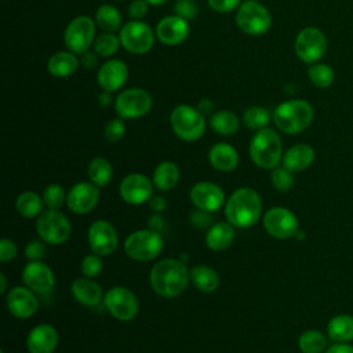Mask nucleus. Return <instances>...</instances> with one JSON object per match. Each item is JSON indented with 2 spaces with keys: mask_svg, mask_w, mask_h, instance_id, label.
<instances>
[{
  "mask_svg": "<svg viewBox=\"0 0 353 353\" xmlns=\"http://www.w3.org/2000/svg\"><path fill=\"white\" fill-rule=\"evenodd\" d=\"M189 273L185 262L175 258H167L156 262L149 273L152 290L163 298H175L181 295L188 285Z\"/></svg>",
  "mask_w": 353,
  "mask_h": 353,
  "instance_id": "nucleus-1",
  "label": "nucleus"
},
{
  "mask_svg": "<svg viewBox=\"0 0 353 353\" xmlns=\"http://www.w3.org/2000/svg\"><path fill=\"white\" fill-rule=\"evenodd\" d=\"M262 214V200L256 190L240 188L225 203L226 221L234 228H250Z\"/></svg>",
  "mask_w": 353,
  "mask_h": 353,
  "instance_id": "nucleus-2",
  "label": "nucleus"
},
{
  "mask_svg": "<svg viewBox=\"0 0 353 353\" xmlns=\"http://www.w3.org/2000/svg\"><path fill=\"white\" fill-rule=\"evenodd\" d=\"M314 110L305 99H290L276 106L273 121L285 134H298L306 130L313 121Z\"/></svg>",
  "mask_w": 353,
  "mask_h": 353,
  "instance_id": "nucleus-3",
  "label": "nucleus"
},
{
  "mask_svg": "<svg viewBox=\"0 0 353 353\" xmlns=\"http://www.w3.org/2000/svg\"><path fill=\"white\" fill-rule=\"evenodd\" d=\"M250 159L263 170H273L283 159L280 135L273 128H262L250 141Z\"/></svg>",
  "mask_w": 353,
  "mask_h": 353,
  "instance_id": "nucleus-4",
  "label": "nucleus"
},
{
  "mask_svg": "<svg viewBox=\"0 0 353 353\" xmlns=\"http://www.w3.org/2000/svg\"><path fill=\"white\" fill-rule=\"evenodd\" d=\"M170 124L174 134L186 142L200 139L205 131L204 114L190 105L175 106L170 114Z\"/></svg>",
  "mask_w": 353,
  "mask_h": 353,
  "instance_id": "nucleus-5",
  "label": "nucleus"
},
{
  "mask_svg": "<svg viewBox=\"0 0 353 353\" xmlns=\"http://www.w3.org/2000/svg\"><path fill=\"white\" fill-rule=\"evenodd\" d=\"M163 245L164 240L160 232L153 229H141L125 237L124 252L134 261L148 262L160 255Z\"/></svg>",
  "mask_w": 353,
  "mask_h": 353,
  "instance_id": "nucleus-6",
  "label": "nucleus"
},
{
  "mask_svg": "<svg viewBox=\"0 0 353 353\" xmlns=\"http://www.w3.org/2000/svg\"><path fill=\"white\" fill-rule=\"evenodd\" d=\"M236 23L248 36H262L272 26V15L256 0H245L237 8Z\"/></svg>",
  "mask_w": 353,
  "mask_h": 353,
  "instance_id": "nucleus-7",
  "label": "nucleus"
},
{
  "mask_svg": "<svg viewBox=\"0 0 353 353\" xmlns=\"http://www.w3.org/2000/svg\"><path fill=\"white\" fill-rule=\"evenodd\" d=\"M36 232L43 241L57 245L65 243L69 239L72 226L66 215L58 210L48 208L37 216Z\"/></svg>",
  "mask_w": 353,
  "mask_h": 353,
  "instance_id": "nucleus-8",
  "label": "nucleus"
},
{
  "mask_svg": "<svg viewBox=\"0 0 353 353\" xmlns=\"http://www.w3.org/2000/svg\"><path fill=\"white\" fill-rule=\"evenodd\" d=\"M95 21L87 15L73 18L63 32V43L66 48L76 55H81L90 50L95 40Z\"/></svg>",
  "mask_w": 353,
  "mask_h": 353,
  "instance_id": "nucleus-9",
  "label": "nucleus"
},
{
  "mask_svg": "<svg viewBox=\"0 0 353 353\" xmlns=\"http://www.w3.org/2000/svg\"><path fill=\"white\" fill-rule=\"evenodd\" d=\"M119 37L121 46L131 54H146L152 50L154 44V32L152 28L143 22L131 19L125 22L119 30Z\"/></svg>",
  "mask_w": 353,
  "mask_h": 353,
  "instance_id": "nucleus-10",
  "label": "nucleus"
},
{
  "mask_svg": "<svg viewBox=\"0 0 353 353\" xmlns=\"http://www.w3.org/2000/svg\"><path fill=\"white\" fill-rule=\"evenodd\" d=\"M295 55L305 63L319 62L327 51L325 34L314 26L303 28L294 41Z\"/></svg>",
  "mask_w": 353,
  "mask_h": 353,
  "instance_id": "nucleus-11",
  "label": "nucleus"
},
{
  "mask_svg": "<svg viewBox=\"0 0 353 353\" xmlns=\"http://www.w3.org/2000/svg\"><path fill=\"white\" fill-rule=\"evenodd\" d=\"M153 99L143 88H127L114 99L116 114L121 119H139L148 114L152 109Z\"/></svg>",
  "mask_w": 353,
  "mask_h": 353,
  "instance_id": "nucleus-12",
  "label": "nucleus"
},
{
  "mask_svg": "<svg viewBox=\"0 0 353 353\" xmlns=\"http://www.w3.org/2000/svg\"><path fill=\"white\" fill-rule=\"evenodd\" d=\"M103 305L108 312L120 321H130L138 313V299L125 287H112L103 295Z\"/></svg>",
  "mask_w": 353,
  "mask_h": 353,
  "instance_id": "nucleus-13",
  "label": "nucleus"
},
{
  "mask_svg": "<svg viewBox=\"0 0 353 353\" xmlns=\"http://www.w3.org/2000/svg\"><path fill=\"white\" fill-rule=\"evenodd\" d=\"M265 230L276 239L285 240L294 237L299 230V222L295 214L284 207H273L268 210L262 219Z\"/></svg>",
  "mask_w": 353,
  "mask_h": 353,
  "instance_id": "nucleus-14",
  "label": "nucleus"
},
{
  "mask_svg": "<svg viewBox=\"0 0 353 353\" xmlns=\"http://www.w3.org/2000/svg\"><path fill=\"white\" fill-rule=\"evenodd\" d=\"M87 240L91 251L101 256L112 254L119 245L116 229L110 222L103 219L91 223L87 233Z\"/></svg>",
  "mask_w": 353,
  "mask_h": 353,
  "instance_id": "nucleus-15",
  "label": "nucleus"
},
{
  "mask_svg": "<svg viewBox=\"0 0 353 353\" xmlns=\"http://www.w3.org/2000/svg\"><path fill=\"white\" fill-rule=\"evenodd\" d=\"M153 186V182L146 175L134 172L127 175L121 181L119 186V193L125 203L138 205L152 199Z\"/></svg>",
  "mask_w": 353,
  "mask_h": 353,
  "instance_id": "nucleus-16",
  "label": "nucleus"
},
{
  "mask_svg": "<svg viewBox=\"0 0 353 353\" xmlns=\"http://www.w3.org/2000/svg\"><path fill=\"white\" fill-rule=\"evenodd\" d=\"M22 281L37 294H48L55 285V277L48 265L41 261H29L22 269Z\"/></svg>",
  "mask_w": 353,
  "mask_h": 353,
  "instance_id": "nucleus-17",
  "label": "nucleus"
},
{
  "mask_svg": "<svg viewBox=\"0 0 353 353\" xmlns=\"http://www.w3.org/2000/svg\"><path fill=\"white\" fill-rule=\"evenodd\" d=\"M189 197L197 210L215 212L223 205L225 193L216 183L201 181L192 186Z\"/></svg>",
  "mask_w": 353,
  "mask_h": 353,
  "instance_id": "nucleus-18",
  "label": "nucleus"
},
{
  "mask_svg": "<svg viewBox=\"0 0 353 353\" xmlns=\"http://www.w3.org/2000/svg\"><path fill=\"white\" fill-rule=\"evenodd\" d=\"M99 200L98 186L92 182H79L73 185L66 196L68 208L79 215L87 214L95 208Z\"/></svg>",
  "mask_w": 353,
  "mask_h": 353,
  "instance_id": "nucleus-19",
  "label": "nucleus"
},
{
  "mask_svg": "<svg viewBox=\"0 0 353 353\" xmlns=\"http://www.w3.org/2000/svg\"><path fill=\"white\" fill-rule=\"evenodd\" d=\"M6 305L14 317L23 320L32 317L37 312L39 301L30 288L18 285L8 291Z\"/></svg>",
  "mask_w": 353,
  "mask_h": 353,
  "instance_id": "nucleus-20",
  "label": "nucleus"
},
{
  "mask_svg": "<svg viewBox=\"0 0 353 353\" xmlns=\"http://www.w3.org/2000/svg\"><path fill=\"white\" fill-rule=\"evenodd\" d=\"M189 22L178 15H167L161 18L156 26V37L165 46H178L189 36Z\"/></svg>",
  "mask_w": 353,
  "mask_h": 353,
  "instance_id": "nucleus-21",
  "label": "nucleus"
},
{
  "mask_svg": "<svg viewBox=\"0 0 353 353\" xmlns=\"http://www.w3.org/2000/svg\"><path fill=\"white\" fill-rule=\"evenodd\" d=\"M128 79V68L124 61L113 58L102 63L97 73V83L105 91H119Z\"/></svg>",
  "mask_w": 353,
  "mask_h": 353,
  "instance_id": "nucleus-22",
  "label": "nucleus"
},
{
  "mask_svg": "<svg viewBox=\"0 0 353 353\" xmlns=\"http://www.w3.org/2000/svg\"><path fill=\"white\" fill-rule=\"evenodd\" d=\"M58 345V331L51 324H39L33 327L26 338L29 353H52Z\"/></svg>",
  "mask_w": 353,
  "mask_h": 353,
  "instance_id": "nucleus-23",
  "label": "nucleus"
},
{
  "mask_svg": "<svg viewBox=\"0 0 353 353\" xmlns=\"http://www.w3.org/2000/svg\"><path fill=\"white\" fill-rule=\"evenodd\" d=\"M316 153L314 149L307 143H296L291 148H288L283 153L281 164L284 168H287L291 172H301L306 168H309L314 161Z\"/></svg>",
  "mask_w": 353,
  "mask_h": 353,
  "instance_id": "nucleus-24",
  "label": "nucleus"
},
{
  "mask_svg": "<svg viewBox=\"0 0 353 353\" xmlns=\"http://www.w3.org/2000/svg\"><path fill=\"white\" fill-rule=\"evenodd\" d=\"M70 291L73 298L83 306L94 307L103 299V291L101 285L88 277H80L73 280Z\"/></svg>",
  "mask_w": 353,
  "mask_h": 353,
  "instance_id": "nucleus-25",
  "label": "nucleus"
},
{
  "mask_svg": "<svg viewBox=\"0 0 353 353\" xmlns=\"http://www.w3.org/2000/svg\"><path fill=\"white\" fill-rule=\"evenodd\" d=\"M208 161L215 170L230 172L239 164V153L232 145L226 142H218L211 146L208 152Z\"/></svg>",
  "mask_w": 353,
  "mask_h": 353,
  "instance_id": "nucleus-26",
  "label": "nucleus"
},
{
  "mask_svg": "<svg viewBox=\"0 0 353 353\" xmlns=\"http://www.w3.org/2000/svg\"><path fill=\"white\" fill-rule=\"evenodd\" d=\"M79 59L72 51H58L48 58L47 70L52 77L65 79L72 76L79 66Z\"/></svg>",
  "mask_w": 353,
  "mask_h": 353,
  "instance_id": "nucleus-27",
  "label": "nucleus"
},
{
  "mask_svg": "<svg viewBox=\"0 0 353 353\" xmlns=\"http://www.w3.org/2000/svg\"><path fill=\"white\" fill-rule=\"evenodd\" d=\"M234 240V226L229 222L214 223L205 233V245L211 251H223Z\"/></svg>",
  "mask_w": 353,
  "mask_h": 353,
  "instance_id": "nucleus-28",
  "label": "nucleus"
},
{
  "mask_svg": "<svg viewBox=\"0 0 353 353\" xmlns=\"http://www.w3.org/2000/svg\"><path fill=\"white\" fill-rule=\"evenodd\" d=\"M327 334L334 342L349 343L353 341V316L336 314L327 324Z\"/></svg>",
  "mask_w": 353,
  "mask_h": 353,
  "instance_id": "nucleus-29",
  "label": "nucleus"
},
{
  "mask_svg": "<svg viewBox=\"0 0 353 353\" xmlns=\"http://www.w3.org/2000/svg\"><path fill=\"white\" fill-rule=\"evenodd\" d=\"M179 179V168L172 161H161L153 171L152 182L160 192L171 190Z\"/></svg>",
  "mask_w": 353,
  "mask_h": 353,
  "instance_id": "nucleus-30",
  "label": "nucleus"
},
{
  "mask_svg": "<svg viewBox=\"0 0 353 353\" xmlns=\"http://www.w3.org/2000/svg\"><path fill=\"white\" fill-rule=\"evenodd\" d=\"M189 277L193 285L201 292H214L219 287L218 273L207 265H196L190 269Z\"/></svg>",
  "mask_w": 353,
  "mask_h": 353,
  "instance_id": "nucleus-31",
  "label": "nucleus"
},
{
  "mask_svg": "<svg viewBox=\"0 0 353 353\" xmlns=\"http://www.w3.org/2000/svg\"><path fill=\"white\" fill-rule=\"evenodd\" d=\"M44 200L36 192L25 190L15 200V208L23 218H36L43 212Z\"/></svg>",
  "mask_w": 353,
  "mask_h": 353,
  "instance_id": "nucleus-32",
  "label": "nucleus"
},
{
  "mask_svg": "<svg viewBox=\"0 0 353 353\" xmlns=\"http://www.w3.org/2000/svg\"><path fill=\"white\" fill-rule=\"evenodd\" d=\"M97 26H99L103 32L114 33L121 29V14L120 11L112 4H102L95 11L94 18Z\"/></svg>",
  "mask_w": 353,
  "mask_h": 353,
  "instance_id": "nucleus-33",
  "label": "nucleus"
},
{
  "mask_svg": "<svg viewBox=\"0 0 353 353\" xmlns=\"http://www.w3.org/2000/svg\"><path fill=\"white\" fill-rule=\"evenodd\" d=\"M87 175H88V179L98 188L106 186L110 182L113 175V168L110 161L101 156L94 157L87 167Z\"/></svg>",
  "mask_w": 353,
  "mask_h": 353,
  "instance_id": "nucleus-34",
  "label": "nucleus"
},
{
  "mask_svg": "<svg viewBox=\"0 0 353 353\" xmlns=\"http://www.w3.org/2000/svg\"><path fill=\"white\" fill-rule=\"evenodd\" d=\"M210 125L219 135H233L237 132L240 121L233 112L218 110L211 114Z\"/></svg>",
  "mask_w": 353,
  "mask_h": 353,
  "instance_id": "nucleus-35",
  "label": "nucleus"
},
{
  "mask_svg": "<svg viewBox=\"0 0 353 353\" xmlns=\"http://www.w3.org/2000/svg\"><path fill=\"white\" fill-rule=\"evenodd\" d=\"M298 346L302 353H321L327 349V338L321 331L306 330L299 335Z\"/></svg>",
  "mask_w": 353,
  "mask_h": 353,
  "instance_id": "nucleus-36",
  "label": "nucleus"
},
{
  "mask_svg": "<svg viewBox=\"0 0 353 353\" xmlns=\"http://www.w3.org/2000/svg\"><path fill=\"white\" fill-rule=\"evenodd\" d=\"M310 83L317 88H328L335 80V72L328 63H312L307 69Z\"/></svg>",
  "mask_w": 353,
  "mask_h": 353,
  "instance_id": "nucleus-37",
  "label": "nucleus"
},
{
  "mask_svg": "<svg viewBox=\"0 0 353 353\" xmlns=\"http://www.w3.org/2000/svg\"><path fill=\"white\" fill-rule=\"evenodd\" d=\"M270 121V113L266 108L262 106H250L243 113V123L247 128L259 131L266 128Z\"/></svg>",
  "mask_w": 353,
  "mask_h": 353,
  "instance_id": "nucleus-38",
  "label": "nucleus"
},
{
  "mask_svg": "<svg viewBox=\"0 0 353 353\" xmlns=\"http://www.w3.org/2000/svg\"><path fill=\"white\" fill-rule=\"evenodd\" d=\"M120 46H121L120 37L110 32H103L99 36H97L94 40V44H92L94 51L99 57H103V58H109V57L114 55L119 51Z\"/></svg>",
  "mask_w": 353,
  "mask_h": 353,
  "instance_id": "nucleus-39",
  "label": "nucleus"
},
{
  "mask_svg": "<svg viewBox=\"0 0 353 353\" xmlns=\"http://www.w3.org/2000/svg\"><path fill=\"white\" fill-rule=\"evenodd\" d=\"M43 200H44V204L48 207V208H52V210H58L59 207L63 205V203L66 201V193L63 190V188L58 183H51L48 185L44 190H43Z\"/></svg>",
  "mask_w": 353,
  "mask_h": 353,
  "instance_id": "nucleus-40",
  "label": "nucleus"
},
{
  "mask_svg": "<svg viewBox=\"0 0 353 353\" xmlns=\"http://www.w3.org/2000/svg\"><path fill=\"white\" fill-rule=\"evenodd\" d=\"M270 181H272V185L274 189H277L280 192L290 190L294 185V172L288 171L283 165L276 167L270 172Z\"/></svg>",
  "mask_w": 353,
  "mask_h": 353,
  "instance_id": "nucleus-41",
  "label": "nucleus"
},
{
  "mask_svg": "<svg viewBox=\"0 0 353 353\" xmlns=\"http://www.w3.org/2000/svg\"><path fill=\"white\" fill-rule=\"evenodd\" d=\"M80 268H81V273L84 274V277L94 279V277L99 276L102 272V268H103L101 255H97L94 252L90 255H85L81 261Z\"/></svg>",
  "mask_w": 353,
  "mask_h": 353,
  "instance_id": "nucleus-42",
  "label": "nucleus"
},
{
  "mask_svg": "<svg viewBox=\"0 0 353 353\" xmlns=\"http://www.w3.org/2000/svg\"><path fill=\"white\" fill-rule=\"evenodd\" d=\"M125 134V124L124 119L116 117L106 123L105 125V138L109 142H119Z\"/></svg>",
  "mask_w": 353,
  "mask_h": 353,
  "instance_id": "nucleus-43",
  "label": "nucleus"
},
{
  "mask_svg": "<svg viewBox=\"0 0 353 353\" xmlns=\"http://www.w3.org/2000/svg\"><path fill=\"white\" fill-rule=\"evenodd\" d=\"M174 11H175V15L186 21H190L197 15L199 8L194 0H176L174 4Z\"/></svg>",
  "mask_w": 353,
  "mask_h": 353,
  "instance_id": "nucleus-44",
  "label": "nucleus"
},
{
  "mask_svg": "<svg viewBox=\"0 0 353 353\" xmlns=\"http://www.w3.org/2000/svg\"><path fill=\"white\" fill-rule=\"evenodd\" d=\"M241 3H243L241 0H207L208 7L212 11L221 12V14H226L239 8Z\"/></svg>",
  "mask_w": 353,
  "mask_h": 353,
  "instance_id": "nucleus-45",
  "label": "nucleus"
},
{
  "mask_svg": "<svg viewBox=\"0 0 353 353\" xmlns=\"http://www.w3.org/2000/svg\"><path fill=\"white\" fill-rule=\"evenodd\" d=\"M18 254L17 244L10 239H1L0 240V262L7 263L12 261Z\"/></svg>",
  "mask_w": 353,
  "mask_h": 353,
  "instance_id": "nucleus-46",
  "label": "nucleus"
},
{
  "mask_svg": "<svg viewBox=\"0 0 353 353\" xmlns=\"http://www.w3.org/2000/svg\"><path fill=\"white\" fill-rule=\"evenodd\" d=\"M46 255V245L39 240H32L25 247V256L29 261H40Z\"/></svg>",
  "mask_w": 353,
  "mask_h": 353,
  "instance_id": "nucleus-47",
  "label": "nucleus"
},
{
  "mask_svg": "<svg viewBox=\"0 0 353 353\" xmlns=\"http://www.w3.org/2000/svg\"><path fill=\"white\" fill-rule=\"evenodd\" d=\"M149 3L146 0H132L128 6V17L131 19L141 21L149 11Z\"/></svg>",
  "mask_w": 353,
  "mask_h": 353,
  "instance_id": "nucleus-48",
  "label": "nucleus"
},
{
  "mask_svg": "<svg viewBox=\"0 0 353 353\" xmlns=\"http://www.w3.org/2000/svg\"><path fill=\"white\" fill-rule=\"evenodd\" d=\"M190 223L194 226V228H207L210 226V223L212 222V216H210V212L207 211H203V210H196L190 214V218H189Z\"/></svg>",
  "mask_w": 353,
  "mask_h": 353,
  "instance_id": "nucleus-49",
  "label": "nucleus"
},
{
  "mask_svg": "<svg viewBox=\"0 0 353 353\" xmlns=\"http://www.w3.org/2000/svg\"><path fill=\"white\" fill-rule=\"evenodd\" d=\"M80 63L85 68V69H92L97 66L98 63V54L95 51H85L84 54H81L80 57Z\"/></svg>",
  "mask_w": 353,
  "mask_h": 353,
  "instance_id": "nucleus-50",
  "label": "nucleus"
},
{
  "mask_svg": "<svg viewBox=\"0 0 353 353\" xmlns=\"http://www.w3.org/2000/svg\"><path fill=\"white\" fill-rule=\"evenodd\" d=\"M196 108H197V110H199L201 114L208 116V114H212V113H214L215 103H214V101L210 99V98H201V99H199Z\"/></svg>",
  "mask_w": 353,
  "mask_h": 353,
  "instance_id": "nucleus-51",
  "label": "nucleus"
},
{
  "mask_svg": "<svg viewBox=\"0 0 353 353\" xmlns=\"http://www.w3.org/2000/svg\"><path fill=\"white\" fill-rule=\"evenodd\" d=\"M149 207L153 212H163L167 208V200L163 196H152L149 200Z\"/></svg>",
  "mask_w": 353,
  "mask_h": 353,
  "instance_id": "nucleus-52",
  "label": "nucleus"
},
{
  "mask_svg": "<svg viewBox=\"0 0 353 353\" xmlns=\"http://www.w3.org/2000/svg\"><path fill=\"white\" fill-rule=\"evenodd\" d=\"M324 353H353V346L350 343L335 342L334 345L327 347Z\"/></svg>",
  "mask_w": 353,
  "mask_h": 353,
  "instance_id": "nucleus-53",
  "label": "nucleus"
},
{
  "mask_svg": "<svg viewBox=\"0 0 353 353\" xmlns=\"http://www.w3.org/2000/svg\"><path fill=\"white\" fill-rule=\"evenodd\" d=\"M148 226H149V229H153V230H156V232H160V230L163 229V226H164V219H163V216L159 215V214H153V215L149 218V221H148Z\"/></svg>",
  "mask_w": 353,
  "mask_h": 353,
  "instance_id": "nucleus-54",
  "label": "nucleus"
},
{
  "mask_svg": "<svg viewBox=\"0 0 353 353\" xmlns=\"http://www.w3.org/2000/svg\"><path fill=\"white\" fill-rule=\"evenodd\" d=\"M112 102H113L112 92L102 90V92L98 95V103H99L102 108H108Z\"/></svg>",
  "mask_w": 353,
  "mask_h": 353,
  "instance_id": "nucleus-55",
  "label": "nucleus"
},
{
  "mask_svg": "<svg viewBox=\"0 0 353 353\" xmlns=\"http://www.w3.org/2000/svg\"><path fill=\"white\" fill-rule=\"evenodd\" d=\"M0 283H1L0 292L4 294V292L7 291V279H6V274H4V273H0Z\"/></svg>",
  "mask_w": 353,
  "mask_h": 353,
  "instance_id": "nucleus-56",
  "label": "nucleus"
},
{
  "mask_svg": "<svg viewBox=\"0 0 353 353\" xmlns=\"http://www.w3.org/2000/svg\"><path fill=\"white\" fill-rule=\"evenodd\" d=\"M150 6H161V4H164L167 0H146Z\"/></svg>",
  "mask_w": 353,
  "mask_h": 353,
  "instance_id": "nucleus-57",
  "label": "nucleus"
},
{
  "mask_svg": "<svg viewBox=\"0 0 353 353\" xmlns=\"http://www.w3.org/2000/svg\"><path fill=\"white\" fill-rule=\"evenodd\" d=\"M296 240H303L305 239V232H302L301 229L295 233V236H294Z\"/></svg>",
  "mask_w": 353,
  "mask_h": 353,
  "instance_id": "nucleus-58",
  "label": "nucleus"
},
{
  "mask_svg": "<svg viewBox=\"0 0 353 353\" xmlns=\"http://www.w3.org/2000/svg\"><path fill=\"white\" fill-rule=\"evenodd\" d=\"M0 353H4V350H1V352H0Z\"/></svg>",
  "mask_w": 353,
  "mask_h": 353,
  "instance_id": "nucleus-59",
  "label": "nucleus"
},
{
  "mask_svg": "<svg viewBox=\"0 0 353 353\" xmlns=\"http://www.w3.org/2000/svg\"><path fill=\"white\" fill-rule=\"evenodd\" d=\"M117 1H121V0H117Z\"/></svg>",
  "mask_w": 353,
  "mask_h": 353,
  "instance_id": "nucleus-60",
  "label": "nucleus"
}]
</instances>
